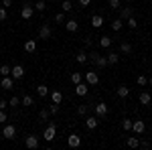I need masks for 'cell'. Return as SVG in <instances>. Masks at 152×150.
<instances>
[{
  "instance_id": "816d5d0a",
  "label": "cell",
  "mask_w": 152,
  "mask_h": 150,
  "mask_svg": "<svg viewBox=\"0 0 152 150\" xmlns=\"http://www.w3.org/2000/svg\"><path fill=\"white\" fill-rule=\"evenodd\" d=\"M49 2H57V0H49Z\"/></svg>"
},
{
  "instance_id": "b9f144b4",
  "label": "cell",
  "mask_w": 152,
  "mask_h": 150,
  "mask_svg": "<svg viewBox=\"0 0 152 150\" xmlns=\"http://www.w3.org/2000/svg\"><path fill=\"white\" fill-rule=\"evenodd\" d=\"M120 4H122V0H110V8H114V10H118V8H122Z\"/></svg>"
},
{
  "instance_id": "f35d334b",
  "label": "cell",
  "mask_w": 152,
  "mask_h": 150,
  "mask_svg": "<svg viewBox=\"0 0 152 150\" xmlns=\"http://www.w3.org/2000/svg\"><path fill=\"white\" fill-rule=\"evenodd\" d=\"M71 81H73V85L79 83V81H81V73H79V71H73V73H71Z\"/></svg>"
},
{
  "instance_id": "4dcf8cb0",
  "label": "cell",
  "mask_w": 152,
  "mask_h": 150,
  "mask_svg": "<svg viewBox=\"0 0 152 150\" xmlns=\"http://www.w3.org/2000/svg\"><path fill=\"white\" fill-rule=\"evenodd\" d=\"M59 110H61V104H53V102L49 104V114H51V116H57Z\"/></svg>"
},
{
  "instance_id": "f1b7e54d",
  "label": "cell",
  "mask_w": 152,
  "mask_h": 150,
  "mask_svg": "<svg viewBox=\"0 0 152 150\" xmlns=\"http://www.w3.org/2000/svg\"><path fill=\"white\" fill-rule=\"evenodd\" d=\"M8 105H10L12 110L16 112V108L20 105V97H18V95H14V97H10V100H8Z\"/></svg>"
},
{
  "instance_id": "c3c4849f",
  "label": "cell",
  "mask_w": 152,
  "mask_h": 150,
  "mask_svg": "<svg viewBox=\"0 0 152 150\" xmlns=\"http://www.w3.org/2000/svg\"><path fill=\"white\" fill-rule=\"evenodd\" d=\"M2 6H4V8H8V6H12V0H2Z\"/></svg>"
},
{
  "instance_id": "d6986e66",
  "label": "cell",
  "mask_w": 152,
  "mask_h": 150,
  "mask_svg": "<svg viewBox=\"0 0 152 150\" xmlns=\"http://www.w3.org/2000/svg\"><path fill=\"white\" fill-rule=\"evenodd\" d=\"M140 104H142V105H150V104H152V93L142 91V93H140Z\"/></svg>"
},
{
  "instance_id": "83f0119b",
  "label": "cell",
  "mask_w": 152,
  "mask_h": 150,
  "mask_svg": "<svg viewBox=\"0 0 152 150\" xmlns=\"http://www.w3.org/2000/svg\"><path fill=\"white\" fill-rule=\"evenodd\" d=\"M122 29H124V20H122V18H116V20L112 23V31L118 33V31H122Z\"/></svg>"
},
{
  "instance_id": "f546056e",
  "label": "cell",
  "mask_w": 152,
  "mask_h": 150,
  "mask_svg": "<svg viewBox=\"0 0 152 150\" xmlns=\"http://www.w3.org/2000/svg\"><path fill=\"white\" fill-rule=\"evenodd\" d=\"M75 61H77V63H87V53H85V51H79V53H77V55H75Z\"/></svg>"
},
{
  "instance_id": "1f68e13d",
  "label": "cell",
  "mask_w": 152,
  "mask_h": 150,
  "mask_svg": "<svg viewBox=\"0 0 152 150\" xmlns=\"http://www.w3.org/2000/svg\"><path fill=\"white\" fill-rule=\"evenodd\" d=\"M35 10L45 12V10H47V2H45V0H37V2H35Z\"/></svg>"
},
{
  "instance_id": "d590c367",
  "label": "cell",
  "mask_w": 152,
  "mask_h": 150,
  "mask_svg": "<svg viewBox=\"0 0 152 150\" xmlns=\"http://www.w3.org/2000/svg\"><path fill=\"white\" fill-rule=\"evenodd\" d=\"M124 24H128L130 29H136V26H138V20H136L134 16H130V18H126V20H124Z\"/></svg>"
},
{
  "instance_id": "8d00e7d4",
  "label": "cell",
  "mask_w": 152,
  "mask_h": 150,
  "mask_svg": "<svg viewBox=\"0 0 152 150\" xmlns=\"http://www.w3.org/2000/svg\"><path fill=\"white\" fill-rule=\"evenodd\" d=\"M87 112H89V108H87L85 104L77 105V114H79V116H87Z\"/></svg>"
},
{
  "instance_id": "5bb4252c",
  "label": "cell",
  "mask_w": 152,
  "mask_h": 150,
  "mask_svg": "<svg viewBox=\"0 0 152 150\" xmlns=\"http://www.w3.org/2000/svg\"><path fill=\"white\" fill-rule=\"evenodd\" d=\"M0 87H2V89H12V87H14V79H12L10 75L2 77V79H0Z\"/></svg>"
},
{
  "instance_id": "d6a6232c",
  "label": "cell",
  "mask_w": 152,
  "mask_h": 150,
  "mask_svg": "<svg viewBox=\"0 0 152 150\" xmlns=\"http://www.w3.org/2000/svg\"><path fill=\"white\" fill-rule=\"evenodd\" d=\"M49 108H45V110H41V112H39V120H41V122H49Z\"/></svg>"
},
{
  "instance_id": "2e32d148",
  "label": "cell",
  "mask_w": 152,
  "mask_h": 150,
  "mask_svg": "<svg viewBox=\"0 0 152 150\" xmlns=\"http://www.w3.org/2000/svg\"><path fill=\"white\" fill-rule=\"evenodd\" d=\"M95 67H97V69H105V67H107V57L97 53V59H95Z\"/></svg>"
},
{
  "instance_id": "52a82bcc",
  "label": "cell",
  "mask_w": 152,
  "mask_h": 150,
  "mask_svg": "<svg viewBox=\"0 0 152 150\" xmlns=\"http://www.w3.org/2000/svg\"><path fill=\"white\" fill-rule=\"evenodd\" d=\"M85 83L87 85H97L99 83V73L97 71H87L85 73Z\"/></svg>"
},
{
  "instance_id": "74e56055",
  "label": "cell",
  "mask_w": 152,
  "mask_h": 150,
  "mask_svg": "<svg viewBox=\"0 0 152 150\" xmlns=\"http://www.w3.org/2000/svg\"><path fill=\"white\" fill-rule=\"evenodd\" d=\"M6 75H10V67L8 65H0V77H6Z\"/></svg>"
},
{
  "instance_id": "4fadbf2b",
  "label": "cell",
  "mask_w": 152,
  "mask_h": 150,
  "mask_svg": "<svg viewBox=\"0 0 152 150\" xmlns=\"http://www.w3.org/2000/svg\"><path fill=\"white\" fill-rule=\"evenodd\" d=\"M85 126L89 128V130H95V128L99 126V118L97 116H87L85 118Z\"/></svg>"
},
{
  "instance_id": "9a60e30c",
  "label": "cell",
  "mask_w": 152,
  "mask_h": 150,
  "mask_svg": "<svg viewBox=\"0 0 152 150\" xmlns=\"http://www.w3.org/2000/svg\"><path fill=\"white\" fill-rule=\"evenodd\" d=\"M130 16H134V8L132 6H124V8H120V18L122 20H126Z\"/></svg>"
},
{
  "instance_id": "603a6c76",
  "label": "cell",
  "mask_w": 152,
  "mask_h": 150,
  "mask_svg": "<svg viewBox=\"0 0 152 150\" xmlns=\"http://www.w3.org/2000/svg\"><path fill=\"white\" fill-rule=\"evenodd\" d=\"M99 47H102V49H110V47H112V39L107 35L99 37Z\"/></svg>"
},
{
  "instance_id": "8992f818",
  "label": "cell",
  "mask_w": 152,
  "mask_h": 150,
  "mask_svg": "<svg viewBox=\"0 0 152 150\" xmlns=\"http://www.w3.org/2000/svg\"><path fill=\"white\" fill-rule=\"evenodd\" d=\"M53 35V29L49 26V24H41V29H39V39H43V41H49Z\"/></svg>"
},
{
  "instance_id": "7a4b0ae2",
  "label": "cell",
  "mask_w": 152,
  "mask_h": 150,
  "mask_svg": "<svg viewBox=\"0 0 152 150\" xmlns=\"http://www.w3.org/2000/svg\"><path fill=\"white\" fill-rule=\"evenodd\" d=\"M55 136H57V126H55L53 122H49V126L45 128V132H43V138L47 140V142H53Z\"/></svg>"
},
{
  "instance_id": "bcb514c9",
  "label": "cell",
  "mask_w": 152,
  "mask_h": 150,
  "mask_svg": "<svg viewBox=\"0 0 152 150\" xmlns=\"http://www.w3.org/2000/svg\"><path fill=\"white\" fill-rule=\"evenodd\" d=\"M94 45V39L91 37H85V47H91Z\"/></svg>"
},
{
  "instance_id": "ee69618b",
  "label": "cell",
  "mask_w": 152,
  "mask_h": 150,
  "mask_svg": "<svg viewBox=\"0 0 152 150\" xmlns=\"http://www.w3.org/2000/svg\"><path fill=\"white\" fill-rule=\"evenodd\" d=\"M6 122H8V114L4 110H0V124H6Z\"/></svg>"
},
{
  "instance_id": "5b68a950",
  "label": "cell",
  "mask_w": 152,
  "mask_h": 150,
  "mask_svg": "<svg viewBox=\"0 0 152 150\" xmlns=\"http://www.w3.org/2000/svg\"><path fill=\"white\" fill-rule=\"evenodd\" d=\"M10 77L14 81L23 79V77H24V67H23V65H14V67H10Z\"/></svg>"
},
{
  "instance_id": "3957f363",
  "label": "cell",
  "mask_w": 152,
  "mask_h": 150,
  "mask_svg": "<svg viewBox=\"0 0 152 150\" xmlns=\"http://www.w3.org/2000/svg\"><path fill=\"white\" fill-rule=\"evenodd\" d=\"M94 112H95V116H97V118H105L110 110H107V104H104V102H97V104L94 105Z\"/></svg>"
},
{
  "instance_id": "d4e9b609",
  "label": "cell",
  "mask_w": 152,
  "mask_h": 150,
  "mask_svg": "<svg viewBox=\"0 0 152 150\" xmlns=\"http://www.w3.org/2000/svg\"><path fill=\"white\" fill-rule=\"evenodd\" d=\"M120 51H122L124 55H130V53H132V45H130L128 41H122V43H120Z\"/></svg>"
},
{
  "instance_id": "836d02e7",
  "label": "cell",
  "mask_w": 152,
  "mask_h": 150,
  "mask_svg": "<svg viewBox=\"0 0 152 150\" xmlns=\"http://www.w3.org/2000/svg\"><path fill=\"white\" fill-rule=\"evenodd\" d=\"M132 122H134V120H130V118H124V120H122V128H124L126 132H130V130H132Z\"/></svg>"
},
{
  "instance_id": "30bf717a",
  "label": "cell",
  "mask_w": 152,
  "mask_h": 150,
  "mask_svg": "<svg viewBox=\"0 0 152 150\" xmlns=\"http://www.w3.org/2000/svg\"><path fill=\"white\" fill-rule=\"evenodd\" d=\"M67 146H69V148H79V146H81V136H79V134H69Z\"/></svg>"
},
{
  "instance_id": "f6af8a7d",
  "label": "cell",
  "mask_w": 152,
  "mask_h": 150,
  "mask_svg": "<svg viewBox=\"0 0 152 150\" xmlns=\"http://www.w3.org/2000/svg\"><path fill=\"white\" fill-rule=\"evenodd\" d=\"M140 148H150V142L148 140H140Z\"/></svg>"
},
{
  "instance_id": "e0dca14e",
  "label": "cell",
  "mask_w": 152,
  "mask_h": 150,
  "mask_svg": "<svg viewBox=\"0 0 152 150\" xmlns=\"http://www.w3.org/2000/svg\"><path fill=\"white\" fill-rule=\"evenodd\" d=\"M91 26H94V29H102V26H104V16H102V14H94V16H91Z\"/></svg>"
},
{
  "instance_id": "4316f807",
  "label": "cell",
  "mask_w": 152,
  "mask_h": 150,
  "mask_svg": "<svg viewBox=\"0 0 152 150\" xmlns=\"http://www.w3.org/2000/svg\"><path fill=\"white\" fill-rule=\"evenodd\" d=\"M105 57H107V65H116L118 61H120V55L118 53H107Z\"/></svg>"
},
{
  "instance_id": "ab89813d",
  "label": "cell",
  "mask_w": 152,
  "mask_h": 150,
  "mask_svg": "<svg viewBox=\"0 0 152 150\" xmlns=\"http://www.w3.org/2000/svg\"><path fill=\"white\" fill-rule=\"evenodd\" d=\"M8 18V12H6V8L4 6H0V23H4Z\"/></svg>"
},
{
  "instance_id": "60d3db41",
  "label": "cell",
  "mask_w": 152,
  "mask_h": 150,
  "mask_svg": "<svg viewBox=\"0 0 152 150\" xmlns=\"http://www.w3.org/2000/svg\"><path fill=\"white\" fill-rule=\"evenodd\" d=\"M136 83H138L140 87H144V85H148V79H146V75H140V77L136 79Z\"/></svg>"
},
{
  "instance_id": "ffe728a7",
  "label": "cell",
  "mask_w": 152,
  "mask_h": 150,
  "mask_svg": "<svg viewBox=\"0 0 152 150\" xmlns=\"http://www.w3.org/2000/svg\"><path fill=\"white\" fill-rule=\"evenodd\" d=\"M24 51H26V53H35L37 51V41L35 39H28V41L24 43Z\"/></svg>"
},
{
  "instance_id": "cb8c5ba5",
  "label": "cell",
  "mask_w": 152,
  "mask_h": 150,
  "mask_svg": "<svg viewBox=\"0 0 152 150\" xmlns=\"http://www.w3.org/2000/svg\"><path fill=\"white\" fill-rule=\"evenodd\" d=\"M33 104H35V102H33V97H31L28 93H24L23 97H20V105H24V108H31Z\"/></svg>"
},
{
  "instance_id": "9c48e42d",
  "label": "cell",
  "mask_w": 152,
  "mask_h": 150,
  "mask_svg": "<svg viewBox=\"0 0 152 150\" xmlns=\"http://www.w3.org/2000/svg\"><path fill=\"white\" fill-rule=\"evenodd\" d=\"M33 12H35V6L26 2V4H24L23 8H20V16H23L24 20H28V18H33Z\"/></svg>"
},
{
  "instance_id": "f907efd6",
  "label": "cell",
  "mask_w": 152,
  "mask_h": 150,
  "mask_svg": "<svg viewBox=\"0 0 152 150\" xmlns=\"http://www.w3.org/2000/svg\"><path fill=\"white\" fill-rule=\"evenodd\" d=\"M148 85H150V87H152V77H150V79H148Z\"/></svg>"
},
{
  "instance_id": "e575fe53",
  "label": "cell",
  "mask_w": 152,
  "mask_h": 150,
  "mask_svg": "<svg viewBox=\"0 0 152 150\" xmlns=\"http://www.w3.org/2000/svg\"><path fill=\"white\" fill-rule=\"evenodd\" d=\"M61 8H63V12H71V10H73V4H71V0H63Z\"/></svg>"
},
{
  "instance_id": "7dc6e473",
  "label": "cell",
  "mask_w": 152,
  "mask_h": 150,
  "mask_svg": "<svg viewBox=\"0 0 152 150\" xmlns=\"http://www.w3.org/2000/svg\"><path fill=\"white\" fill-rule=\"evenodd\" d=\"M6 105H8V102H6V100H2V97H0V110H6Z\"/></svg>"
},
{
  "instance_id": "7bdbcfd3",
  "label": "cell",
  "mask_w": 152,
  "mask_h": 150,
  "mask_svg": "<svg viewBox=\"0 0 152 150\" xmlns=\"http://www.w3.org/2000/svg\"><path fill=\"white\" fill-rule=\"evenodd\" d=\"M55 23H59V24L65 23V12H59V14H55Z\"/></svg>"
},
{
  "instance_id": "7c38bea8",
  "label": "cell",
  "mask_w": 152,
  "mask_h": 150,
  "mask_svg": "<svg viewBox=\"0 0 152 150\" xmlns=\"http://www.w3.org/2000/svg\"><path fill=\"white\" fill-rule=\"evenodd\" d=\"M65 31L67 33H77V29H79V23L75 20V18H69V20H65Z\"/></svg>"
},
{
  "instance_id": "ac0fdd59",
  "label": "cell",
  "mask_w": 152,
  "mask_h": 150,
  "mask_svg": "<svg viewBox=\"0 0 152 150\" xmlns=\"http://www.w3.org/2000/svg\"><path fill=\"white\" fill-rule=\"evenodd\" d=\"M128 95H130V87H128V85H118V97L126 100Z\"/></svg>"
},
{
  "instance_id": "44dd1931",
  "label": "cell",
  "mask_w": 152,
  "mask_h": 150,
  "mask_svg": "<svg viewBox=\"0 0 152 150\" xmlns=\"http://www.w3.org/2000/svg\"><path fill=\"white\" fill-rule=\"evenodd\" d=\"M126 144H128V148H140V140H138V136H128Z\"/></svg>"
},
{
  "instance_id": "277c9868",
  "label": "cell",
  "mask_w": 152,
  "mask_h": 150,
  "mask_svg": "<svg viewBox=\"0 0 152 150\" xmlns=\"http://www.w3.org/2000/svg\"><path fill=\"white\" fill-rule=\"evenodd\" d=\"M24 146L31 150H37L39 148V136H35V134H28L26 138H24Z\"/></svg>"
},
{
  "instance_id": "7402d4cb",
  "label": "cell",
  "mask_w": 152,
  "mask_h": 150,
  "mask_svg": "<svg viewBox=\"0 0 152 150\" xmlns=\"http://www.w3.org/2000/svg\"><path fill=\"white\" fill-rule=\"evenodd\" d=\"M51 102H53V104H61V102H63V93L59 91V89L51 91Z\"/></svg>"
},
{
  "instance_id": "681fc988",
  "label": "cell",
  "mask_w": 152,
  "mask_h": 150,
  "mask_svg": "<svg viewBox=\"0 0 152 150\" xmlns=\"http://www.w3.org/2000/svg\"><path fill=\"white\" fill-rule=\"evenodd\" d=\"M89 2H91V0H79V4H81V8H85V6H89Z\"/></svg>"
},
{
  "instance_id": "6da1fadb",
  "label": "cell",
  "mask_w": 152,
  "mask_h": 150,
  "mask_svg": "<svg viewBox=\"0 0 152 150\" xmlns=\"http://www.w3.org/2000/svg\"><path fill=\"white\" fill-rule=\"evenodd\" d=\"M2 138L14 140L16 138V126L14 124H4V128H2Z\"/></svg>"
},
{
  "instance_id": "484cf974",
  "label": "cell",
  "mask_w": 152,
  "mask_h": 150,
  "mask_svg": "<svg viewBox=\"0 0 152 150\" xmlns=\"http://www.w3.org/2000/svg\"><path fill=\"white\" fill-rule=\"evenodd\" d=\"M37 93H39L41 97H47L49 95V87L45 85V83H41V85H37Z\"/></svg>"
},
{
  "instance_id": "f5cc1de1",
  "label": "cell",
  "mask_w": 152,
  "mask_h": 150,
  "mask_svg": "<svg viewBox=\"0 0 152 150\" xmlns=\"http://www.w3.org/2000/svg\"><path fill=\"white\" fill-rule=\"evenodd\" d=\"M148 2H150V4H152V0H148Z\"/></svg>"
},
{
  "instance_id": "8fae6325",
  "label": "cell",
  "mask_w": 152,
  "mask_h": 150,
  "mask_svg": "<svg viewBox=\"0 0 152 150\" xmlns=\"http://www.w3.org/2000/svg\"><path fill=\"white\" fill-rule=\"evenodd\" d=\"M144 130H146V124H144L142 120H134V122H132V132H134V134L140 136V134H144Z\"/></svg>"
},
{
  "instance_id": "ba28073f",
  "label": "cell",
  "mask_w": 152,
  "mask_h": 150,
  "mask_svg": "<svg viewBox=\"0 0 152 150\" xmlns=\"http://www.w3.org/2000/svg\"><path fill=\"white\" fill-rule=\"evenodd\" d=\"M87 93H89V85H87V83H83V81L75 83V95H79V97H85Z\"/></svg>"
}]
</instances>
